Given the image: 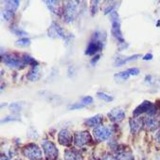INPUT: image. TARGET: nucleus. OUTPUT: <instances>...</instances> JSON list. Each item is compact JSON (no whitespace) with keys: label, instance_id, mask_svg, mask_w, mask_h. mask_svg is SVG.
I'll use <instances>...</instances> for the list:
<instances>
[{"label":"nucleus","instance_id":"obj_1","mask_svg":"<svg viewBox=\"0 0 160 160\" xmlns=\"http://www.w3.org/2000/svg\"><path fill=\"white\" fill-rule=\"evenodd\" d=\"M110 19L112 23V28H111V32L112 35L119 42V44H124L125 41L122 36V32L120 29V21H119V16L116 11L110 13Z\"/></svg>","mask_w":160,"mask_h":160},{"label":"nucleus","instance_id":"obj_2","mask_svg":"<svg viewBox=\"0 0 160 160\" xmlns=\"http://www.w3.org/2000/svg\"><path fill=\"white\" fill-rule=\"evenodd\" d=\"M79 4H80L79 1H67L66 2L63 13H65V18L68 23L73 22L75 17L77 16Z\"/></svg>","mask_w":160,"mask_h":160},{"label":"nucleus","instance_id":"obj_3","mask_svg":"<svg viewBox=\"0 0 160 160\" xmlns=\"http://www.w3.org/2000/svg\"><path fill=\"white\" fill-rule=\"evenodd\" d=\"M23 154L29 160H40L42 158V151L34 143L26 145L23 149Z\"/></svg>","mask_w":160,"mask_h":160},{"label":"nucleus","instance_id":"obj_4","mask_svg":"<svg viewBox=\"0 0 160 160\" xmlns=\"http://www.w3.org/2000/svg\"><path fill=\"white\" fill-rule=\"evenodd\" d=\"M43 151L47 160H56L59 154L58 149L55 144L49 140H44L42 142Z\"/></svg>","mask_w":160,"mask_h":160},{"label":"nucleus","instance_id":"obj_5","mask_svg":"<svg viewBox=\"0 0 160 160\" xmlns=\"http://www.w3.org/2000/svg\"><path fill=\"white\" fill-rule=\"evenodd\" d=\"M111 134H112L111 129L106 126H97L93 130L94 138L99 142L107 140L111 137Z\"/></svg>","mask_w":160,"mask_h":160},{"label":"nucleus","instance_id":"obj_6","mask_svg":"<svg viewBox=\"0 0 160 160\" xmlns=\"http://www.w3.org/2000/svg\"><path fill=\"white\" fill-rule=\"evenodd\" d=\"M92 141V138L87 131L77 132L74 135V144L77 147H82Z\"/></svg>","mask_w":160,"mask_h":160},{"label":"nucleus","instance_id":"obj_7","mask_svg":"<svg viewBox=\"0 0 160 160\" xmlns=\"http://www.w3.org/2000/svg\"><path fill=\"white\" fill-rule=\"evenodd\" d=\"M3 62L6 66H8L9 68H19L22 66H25L23 60H20V58L15 56L14 54L6 55L3 58Z\"/></svg>","mask_w":160,"mask_h":160},{"label":"nucleus","instance_id":"obj_8","mask_svg":"<svg viewBox=\"0 0 160 160\" xmlns=\"http://www.w3.org/2000/svg\"><path fill=\"white\" fill-rule=\"evenodd\" d=\"M144 125L146 126L147 130L153 131L160 125V114L149 115L144 119Z\"/></svg>","mask_w":160,"mask_h":160},{"label":"nucleus","instance_id":"obj_9","mask_svg":"<svg viewBox=\"0 0 160 160\" xmlns=\"http://www.w3.org/2000/svg\"><path fill=\"white\" fill-rule=\"evenodd\" d=\"M48 36L53 38H61V39H67V35L65 33V30L62 28L60 27L57 23L53 22L48 29Z\"/></svg>","mask_w":160,"mask_h":160},{"label":"nucleus","instance_id":"obj_10","mask_svg":"<svg viewBox=\"0 0 160 160\" xmlns=\"http://www.w3.org/2000/svg\"><path fill=\"white\" fill-rule=\"evenodd\" d=\"M58 141H59V143L61 145L68 147V146H70L72 144L73 136H72V134L68 130L63 129L58 135Z\"/></svg>","mask_w":160,"mask_h":160},{"label":"nucleus","instance_id":"obj_11","mask_svg":"<svg viewBox=\"0 0 160 160\" xmlns=\"http://www.w3.org/2000/svg\"><path fill=\"white\" fill-rule=\"evenodd\" d=\"M107 116H108V118L113 122H120L125 118L124 111L118 107L113 108L110 112H108Z\"/></svg>","mask_w":160,"mask_h":160},{"label":"nucleus","instance_id":"obj_12","mask_svg":"<svg viewBox=\"0 0 160 160\" xmlns=\"http://www.w3.org/2000/svg\"><path fill=\"white\" fill-rule=\"evenodd\" d=\"M102 48H103V42L97 41V40H92L86 48L85 54L86 55H94L98 51L102 50Z\"/></svg>","mask_w":160,"mask_h":160},{"label":"nucleus","instance_id":"obj_13","mask_svg":"<svg viewBox=\"0 0 160 160\" xmlns=\"http://www.w3.org/2000/svg\"><path fill=\"white\" fill-rule=\"evenodd\" d=\"M46 4L48 9L57 15H61L63 12V10H65L62 5H61V1H53V0H51V1H46Z\"/></svg>","mask_w":160,"mask_h":160},{"label":"nucleus","instance_id":"obj_14","mask_svg":"<svg viewBox=\"0 0 160 160\" xmlns=\"http://www.w3.org/2000/svg\"><path fill=\"white\" fill-rule=\"evenodd\" d=\"M152 107V104L151 102H148V101H145L143 102L140 105H138L133 112V115L134 117H138L143 113H146V112H149Z\"/></svg>","mask_w":160,"mask_h":160},{"label":"nucleus","instance_id":"obj_15","mask_svg":"<svg viewBox=\"0 0 160 160\" xmlns=\"http://www.w3.org/2000/svg\"><path fill=\"white\" fill-rule=\"evenodd\" d=\"M144 124V120H142L141 118H131L130 119V129H131V133L134 134H138L141 129L142 126Z\"/></svg>","mask_w":160,"mask_h":160},{"label":"nucleus","instance_id":"obj_16","mask_svg":"<svg viewBox=\"0 0 160 160\" xmlns=\"http://www.w3.org/2000/svg\"><path fill=\"white\" fill-rule=\"evenodd\" d=\"M102 115L99 114V115H96L92 118H89L87 119L84 120V123L89 126V127H97L100 125V123L102 121Z\"/></svg>","mask_w":160,"mask_h":160},{"label":"nucleus","instance_id":"obj_17","mask_svg":"<svg viewBox=\"0 0 160 160\" xmlns=\"http://www.w3.org/2000/svg\"><path fill=\"white\" fill-rule=\"evenodd\" d=\"M141 56L139 54H137V55H133V56H130V57H124V58H118L116 61H115V67H121L123 65H125L126 62H132L134 60H137L138 58H140Z\"/></svg>","mask_w":160,"mask_h":160},{"label":"nucleus","instance_id":"obj_18","mask_svg":"<svg viewBox=\"0 0 160 160\" xmlns=\"http://www.w3.org/2000/svg\"><path fill=\"white\" fill-rule=\"evenodd\" d=\"M65 160H82V154L75 150H68L65 152Z\"/></svg>","mask_w":160,"mask_h":160},{"label":"nucleus","instance_id":"obj_19","mask_svg":"<svg viewBox=\"0 0 160 160\" xmlns=\"http://www.w3.org/2000/svg\"><path fill=\"white\" fill-rule=\"evenodd\" d=\"M28 78L30 80V81H32V82H35V81H38L40 78H41V71H40V68L39 67H34L32 68L28 74Z\"/></svg>","mask_w":160,"mask_h":160},{"label":"nucleus","instance_id":"obj_20","mask_svg":"<svg viewBox=\"0 0 160 160\" xmlns=\"http://www.w3.org/2000/svg\"><path fill=\"white\" fill-rule=\"evenodd\" d=\"M5 8L6 11H9L12 13L15 12V11L18 9L19 7V1L17 0H11V1H5Z\"/></svg>","mask_w":160,"mask_h":160},{"label":"nucleus","instance_id":"obj_21","mask_svg":"<svg viewBox=\"0 0 160 160\" xmlns=\"http://www.w3.org/2000/svg\"><path fill=\"white\" fill-rule=\"evenodd\" d=\"M130 77V74L128 73L127 70L125 71H121V72H118V73H116L114 75V80L117 82H125L129 79Z\"/></svg>","mask_w":160,"mask_h":160},{"label":"nucleus","instance_id":"obj_22","mask_svg":"<svg viewBox=\"0 0 160 160\" xmlns=\"http://www.w3.org/2000/svg\"><path fill=\"white\" fill-rule=\"evenodd\" d=\"M118 160H134V156L130 152L127 151H119L117 155Z\"/></svg>","mask_w":160,"mask_h":160},{"label":"nucleus","instance_id":"obj_23","mask_svg":"<svg viewBox=\"0 0 160 160\" xmlns=\"http://www.w3.org/2000/svg\"><path fill=\"white\" fill-rule=\"evenodd\" d=\"M22 60H23V62H24L25 65L31 66L32 68H34V67H38V62H37V61H36L35 59H33L32 57H30V56L27 55V54H24V55H23Z\"/></svg>","mask_w":160,"mask_h":160},{"label":"nucleus","instance_id":"obj_24","mask_svg":"<svg viewBox=\"0 0 160 160\" xmlns=\"http://www.w3.org/2000/svg\"><path fill=\"white\" fill-rule=\"evenodd\" d=\"M97 96H98L99 99H101V100H102V101H104L106 102H110L113 101L112 96H110V95H108V94H106L104 92H98Z\"/></svg>","mask_w":160,"mask_h":160},{"label":"nucleus","instance_id":"obj_25","mask_svg":"<svg viewBox=\"0 0 160 160\" xmlns=\"http://www.w3.org/2000/svg\"><path fill=\"white\" fill-rule=\"evenodd\" d=\"M30 45V40L28 38H21L16 41V46L19 47H28Z\"/></svg>","mask_w":160,"mask_h":160},{"label":"nucleus","instance_id":"obj_26","mask_svg":"<svg viewBox=\"0 0 160 160\" xmlns=\"http://www.w3.org/2000/svg\"><path fill=\"white\" fill-rule=\"evenodd\" d=\"M93 102V98L90 97V96H86V97H83L82 99V103L85 106V105H88V104H91Z\"/></svg>","mask_w":160,"mask_h":160},{"label":"nucleus","instance_id":"obj_27","mask_svg":"<svg viewBox=\"0 0 160 160\" xmlns=\"http://www.w3.org/2000/svg\"><path fill=\"white\" fill-rule=\"evenodd\" d=\"M12 16H13V13L12 12H9V11H4L3 12V17H4V19L6 20V21H10L12 18Z\"/></svg>","mask_w":160,"mask_h":160},{"label":"nucleus","instance_id":"obj_28","mask_svg":"<svg viewBox=\"0 0 160 160\" xmlns=\"http://www.w3.org/2000/svg\"><path fill=\"white\" fill-rule=\"evenodd\" d=\"M10 109L12 111H13L14 113H16V112H19L21 110V107H20V105L18 103H12V104L10 105Z\"/></svg>","mask_w":160,"mask_h":160},{"label":"nucleus","instance_id":"obj_29","mask_svg":"<svg viewBox=\"0 0 160 160\" xmlns=\"http://www.w3.org/2000/svg\"><path fill=\"white\" fill-rule=\"evenodd\" d=\"M127 71H128V73H129L130 75H132V76H137V75L139 74V69H138V68H129Z\"/></svg>","mask_w":160,"mask_h":160},{"label":"nucleus","instance_id":"obj_30","mask_svg":"<svg viewBox=\"0 0 160 160\" xmlns=\"http://www.w3.org/2000/svg\"><path fill=\"white\" fill-rule=\"evenodd\" d=\"M94 5H92V7H91V12H92V14L94 15L96 12H97V11H98V4H99V1H93L92 2Z\"/></svg>","mask_w":160,"mask_h":160},{"label":"nucleus","instance_id":"obj_31","mask_svg":"<svg viewBox=\"0 0 160 160\" xmlns=\"http://www.w3.org/2000/svg\"><path fill=\"white\" fill-rule=\"evenodd\" d=\"M13 33L17 36H22V35H27V32H25L24 30H21V29H14L12 30Z\"/></svg>","mask_w":160,"mask_h":160},{"label":"nucleus","instance_id":"obj_32","mask_svg":"<svg viewBox=\"0 0 160 160\" xmlns=\"http://www.w3.org/2000/svg\"><path fill=\"white\" fill-rule=\"evenodd\" d=\"M84 105L82 103H76V104H73L71 106H69V109L71 110H75V109H81V108H83Z\"/></svg>","mask_w":160,"mask_h":160},{"label":"nucleus","instance_id":"obj_33","mask_svg":"<svg viewBox=\"0 0 160 160\" xmlns=\"http://www.w3.org/2000/svg\"><path fill=\"white\" fill-rule=\"evenodd\" d=\"M102 160H118V158L116 156L111 155V154H106L102 158Z\"/></svg>","mask_w":160,"mask_h":160},{"label":"nucleus","instance_id":"obj_34","mask_svg":"<svg viewBox=\"0 0 160 160\" xmlns=\"http://www.w3.org/2000/svg\"><path fill=\"white\" fill-rule=\"evenodd\" d=\"M100 57H101V55H97V56H95V57H94V58L91 60V65H92V66H94L95 63H96V62H97L100 60Z\"/></svg>","mask_w":160,"mask_h":160},{"label":"nucleus","instance_id":"obj_35","mask_svg":"<svg viewBox=\"0 0 160 160\" xmlns=\"http://www.w3.org/2000/svg\"><path fill=\"white\" fill-rule=\"evenodd\" d=\"M152 54H146L144 57H143V60L147 61V60H152Z\"/></svg>","mask_w":160,"mask_h":160},{"label":"nucleus","instance_id":"obj_36","mask_svg":"<svg viewBox=\"0 0 160 160\" xmlns=\"http://www.w3.org/2000/svg\"><path fill=\"white\" fill-rule=\"evenodd\" d=\"M0 160H10V158H9L7 155L2 154V155H1V157H0Z\"/></svg>","mask_w":160,"mask_h":160},{"label":"nucleus","instance_id":"obj_37","mask_svg":"<svg viewBox=\"0 0 160 160\" xmlns=\"http://www.w3.org/2000/svg\"><path fill=\"white\" fill-rule=\"evenodd\" d=\"M157 141L158 142H160V132L158 133V135H157Z\"/></svg>","mask_w":160,"mask_h":160}]
</instances>
